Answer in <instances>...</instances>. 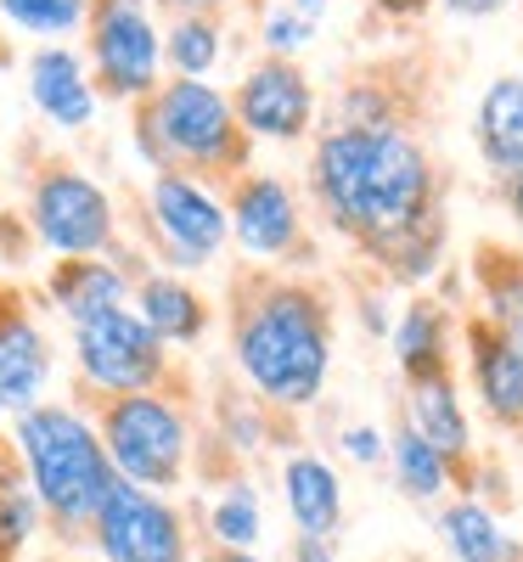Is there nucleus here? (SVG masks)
Masks as SVG:
<instances>
[{
  "label": "nucleus",
  "instance_id": "obj_32",
  "mask_svg": "<svg viewBox=\"0 0 523 562\" xmlns=\"http://www.w3.org/2000/svg\"><path fill=\"white\" fill-rule=\"evenodd\" d=\"M153 7H164L169 18H220V7L231 0H153Z\"/></svg>",
  "mask_w": 523,
  "mask_h": 562
},
{
  "label": "nucleus",
  "instance_id": "obj_33",
  "mask_svg": "<svg viewBox=\"0 0 523 562\" xmlns=\"http://www.w3.org/2000/svg\"><path fill=\"white\" fill-rule=\"evenodd\" d=\"M507 7V0H445V12H456V18H496Z\"/></svg>",
  "mask_w": 523,
  "mask_h": 562
},
{
  "label": "nucleus",
  "instance_id": "obj_21",
  "mask_svg": "<svg viewBox=\"0 0 523 562\" xmlns=\"http://www.w3.org/2000/svg\"><path fill=\"white\" fill-rule=\"evenodd\" d=\"M405 428H411L416 439H427L445 461L467 456V445H472L467 411H461L450 378H422V383H411V422H405Z\"/></svg>",
  "mask_w": 523,
  "mask_h": 562
},
{
  "label": "nucleus",
  "instance_id": "obj_34",
  "mask_svg": "<svg viewBox=\"0 0 523 562\" xmlns=\"http://www.w3.org/2000/svg\"><path fill=\"white\" fill-rule=\"evenodd\" d=\"M198 562H270V557H259V551H214V546H209Z\"/></svg>",
  "mask_w": 523,
  "mask_h": 562
},
{
  "label": "nucleus",
  "instance_id": "obj_14",
  "mask_svg": "<svg viewBox=\"0 0 523 562\" xmlns=\"http://www.w3.org/2000/svg\"><path fill=\"white\" fill-rule=\"evenodd\" d=\"M23 90H29V108L63 135L90 130L102 113V90L74 45H34L23 57Z\"/></svg>",
  "mask_w": 523,
  "mask_h": 562
},
{
  "label": "nucleus",
  "instance_id": "obj_23",
  "mask_svg": "<svg viewBox=\"0 0 523 562\" xmlns=\"http://www.w3.org/2000/svg\"><path fill=\"white\" fill-rule=\"evenodd\" d=\"M225 63L220 18H169L164 23V74L169 79H214Z\"/></svg>",
  "mask_w": 523,
  "mask_h": 562
},
{
  "label": "nucleus",
  "instance_id": "obj_2",
  "mask_svg": "<svg viewBox=\"0 0 523 562\" xmlns=\"http://www.w3.org/2000/svg\"><path fill=\"white\" fill-rule=\"evenodd\" d=\"M231 366L265 411H304L332 371L326 304L304 281L248 276L231 299Z\"/></svg>",
  "mask_w": 523,
  "mask_h": 562
},
{
  "label": "nucleus",
  "instance_id": "obj_20",
  "mask_svg": "<svg viewBox=\"0 0 523 562\" xmlns=\"http://www.w3.org/2000/svg\"><path fill=\"white\" fill-rule=\"evenodd\" d=\"M203 540L214 551H259L265 540V501L248 479H225L203 501Z\"/></svg>",
  "mask_w": 523,
  "mask_h": 562
},
{
  "label": "nucleus",
  "instance_id": "obj_15",
  "mask_svg": "<svg viewBox=\"0 0 523 562\" xmlns=\"http://www.w3.org/2000/svg\"><path fill=\"white\" fill-rule=\"evenodd\" d=\"M141 270H147V259H141L135 243H124L119 259H57L40 281V299L52 304L68 326H79V321L102 315V310L130 304V288H135Z\"/></svg>",
  "mask_w": 523,
  "mask_h": 562
},
{
  "label": "nucleus",
  "instance_id": "obj_9",
  "mask_svg": "<svg viewBox=\"0 0 523 562\" xmlns=\"http://www.w3.org/2000/svg\"><path fill=\"white\" fill-rule=\"evenodd\" d=\"M85 68L97 79L102 102L141 108L164 74V23L153 0H90L85 12Z\"/></svg>",
  "mask_w": 523,
  "mask_h": 562
},
{
  "label": "nucleus",
  "instance_id": "obj_35",
  "mask_svg": "<svg viewBox=\"0 0 523 562\" xmlns=\"http://www.w3.org/2000/svg\"><path fill=\"white\" fill-rule=\"evenodd\" d=\"M377 7L394 12V18H411V12H422V7H427V0H377Z\"/></svg>",
  "mask_w": 523,
  "mask_h": 562
},
{
  "label": "nucleus",
  "instance_id": "obj_39",
  "mask_svg": "<svg viewBox=\"0 0 523 562\" xmlns=\"http://www.w3.org/2000/svg\"><path fill=\"white\" fill-rule=\"evenodd\" d=\"M507 338H512V349L523 355V326H512V333H507Z\"/></svg>",
  "mask_w": 523,
  "mask_h": 562
},
{
  "label": "nucleus",
  "instance_id": "obj_10",
  "mask_svg": "<svg viewBox=\"0 0 523 562\" xmlns=\"http://www.w3.org/2000/svg\"><path fill=\"white\" fill-rule=\"evenodd\" d=\"M90 557H102V562H198L192 512L180 506V495L113 484L97 524H90Z\"/></svg>",
  "mask_w": 523,
  "mask_h": 562
},
{
  "label": "nucleus",
  "instance_id": "obj_22",
  "mask_svg": "<svg viewBox=\"0 0 523 562\" xmlns=\"http://www.w3.org/2000/svg\"><path fill=\"white\" fill-rule=\"evenodd\" d=\"M45 535V512L23 479V467L12 456V445L0 439V562H23Z\"/></svg>",
  "mask_w": 523,
  "mask_h": 562
},
{
  "label": "nucleus",
  "instance_id": "obj_3",
  "mask_svg": "<svg viewBox=\"0 0 523 562\" xmlns=\"http://www.w3.org/2000/svg\"><path fill=\"white\" fill-rule=\"evenodd\" d=\"M7 445H12L23 479H29L40 512H45V529L63 546H85L102 501L119 484L90 411L68 405V400H40L34 411L12 416Z\"/></svg>",
  "mask_w": 523,
  "mask_h": 562
},
{
  "label": "nucleus",
  "instance_id": "obj_30",
  "mask_svg": "<svg viewBox=\"0 0 523 562\" xmlns=\"http://www.w3.org/2000/svg\"><path fill=\"white\" fill-rule=\"evenodd\" d=\"M344 456L355 461V467H377V461H389V439L371 428V422H355V428H344Z\"/></svg>",
  "mask_w": 523,
  "mask_h": 562
},
{
  "label": "nucleus",
  "instance_id": "obj_1",
  "mask_svg": "<svg viewBox=\"0 0 523 562\" xmlns=\"http://www.w3.org/2000/svg\"><path fill=\"white\" fill-rule=\"evenodd\" d=\"M315 198L326 220L360 237L377 254H394L411 237L434 231L427 209H434V164L416 147V135L400 124H377V130H338L332 124L315 140Z\"/></svg>",
  "mask_w": 523,
  "mask_h": 562
},
{
  "label": "nucleus",
  "instance_id": "obj_17",
  "mask_svg": "<svg viewBox=\"0 0 523 562\" xmlns=\"http://www.w3.org/2000/svg\"><path fill=\"white\" fill-rule=\"evenodd\" d=\"M281 506L299 535H332L344 524V479L332 473L326 456L299 450L281 461Z\"/></svg>",
  "mask_w": 523,
  "mask_h": 562
},
{
  "label": "nucleus",
  "instance_id": "obj_19",
  "mask_svg": "<svg viewBox=\"0 0 523 562\" xmlns=\"http://www.w3.org/2000/svg\"><path fill=\"white\" fill-rule=\"evenodd\" d=\"M472 135H479V153L490 169L518 175L523 169V79H490V90L479 97V119H472Z\"/></svg>",
  "mask_w": 523,
  "mask_h": 562
},
{
  "label": "nucleus",
  "instance_id": "obj_24",
  "mask_svg": "<svg viewBox=\"0 0 523 562\" xmlns=\"http://www.w3.org/2000/svg\"><path fill=\"white\" fill-rule=\"evenodd\" d=\"M389 344L405 366V378H445V315L434 304H411L394 326H389Z\"/></svg>",
  "mask_w": 523,
  "mask_h": 562
},
{
  "label": "nucleus",
  "instance_id": "obj_18",
  "mask_svg": "<svg viewBox=\"0 0 523 562\" xmlns=\"http://www.w3.org/2000/svg\"><path fill=\"white\" fill-rule=\"evenodd\" d=\"M472 389L501 422H523V355L496 326H472Z\"/></svg>",
  "mask_w": 523,
  "mask_h": 562
},
{
  "label": "nucleus",
  "instance_id": "obj_37",
  "mask_svg": "<svg viewBox=\"0 0 523 562\" xmlns=\"http://www.w3.org/2000/svg\"><path fill=\"white\" fill-rule=\"evenodd\" d=\"M507 198H512V220L523 225V169L512 175V186H507Z\"/></svg>",
  "mask_w": 523,
  "mask_h": 562
},
{
  "label": "nucleus",
  "instance_id": "obj_31",
  "mask_svg": "<svg viewBox=\"0 0 523 562\" xmlns=\"http://www.w3.org/2000/svg\"><path fill=\"white\" fill-rule=\"evenodd\" d=\"M332 557H338L332 535H293V562H332Z\"/></svg>",
  "mask_w": 523,
  "mask_h": 562
},
{
  "label": "nucleus",
  "instance_id": "obj_38",
  "mask_svg": "<svg viewBox=\"0 0 523 562\" xmlns=\"http://www.w3.org/2000/svg\"><path fill=\"white\" fill-rule=\"evenodd\" d=\"M0 68H12V45H7V34H0Z\"/></svg>",
  "mask_w": 523,
  "mask_h": 562
},
{
  "label": "nucleus",
  "instance_id": "obj_8",
  "mask_svg": "<svg viewBox=\"0 0 523 562\" xmlns=\"http://www.w3.org/2000/svg\"><path fill=\"white\" fill-rule=\"evenodd\" d=\"M68 360H74V378L90 394V405L119 400V394L175 389V349L158 344L153 326L141 321L130 304L68 326Z\"/></svg>",
  "mask_w": 523,
  "mask_h": 562
},
{
  "label": "nucleus",
  "instance_id": "obj_7",
  "mask_svg": "<svg viewBox=\"0 0 523 562\" xmlns=\"http://www.w3.org/2000/svg\"><path fill=\"white\" fill-rule=\"evenodd\" d=\"M135 248L147 265L198 276L231 248V220H225V192L203 175L186 169H153L135 203Z\"/></svg>",
  "mask_w": 523,
  "mask_h": 562
},
{
  "label": "nucleus",
  "instance_id": "obj_36",
  "mask_svg": "<svg viewBox=\"0 0 523 562\" xmlns=\"http://www.w3.org/2000/svg\"><path fill=\"white\" fill-rule=\"evenodd\" d=\"M281 7H293L299 18H310V23H315V18L326 12V0H281Z\"/></svg>",
  "mask_w": 523,
  "mask_h": 562
},
{
  "label": "nucleus",
  "instance_id": "obj_4",
  "mask_svg": "<svg viewBox=\"0 0 523 562\" xmlns=\"http://www.w3.org/2000/svg\"><path fill=\"white\" fill-rule=\"evenodd\" d=\"M130 147L153 169H186L203 180H231L248 169V135L236 130L231 90L214 79H164L130 119Z\"/></svg>",
  "mask_w": 523,
  "mask_h": 562
},
{
  "label": "nucleus",
  "instance_id": "obj_29",
  "mask_svg": "<svg viewBox=\"0 0 523 562\" xmlns=\"http://www.w3.org/2000/svg\"><path fill=\"white\" fill-rule=\"evenodd\" d=\"M310 40H315V23L299 18L293 7H270V12L259 18V45H265V57H288V63H293Z\"/></svg>",
  "mask_w": 523,
  "mask_h": 562
},
{
  "label": "nucleus",
  "instance_id": "obj_12",
  "mask_svg": "<svg viewBox=\"0 0 523 562\" xmlns=\"http://www.w3.org/2000/svg\"><path fill=\"white\" fill-rule=\"evenodd\" d=\"M231 113H236V130L248 135V147L254 140L288 147V140H304L315 124V85L288 57H259L231 85Z\"/></svg>",
  "mask_w": 523,
  "mask_h": 562
},
{
  "label": "nucleus",
  "instance_id": "obj_5",
  "mask_svg": "<svg viewBox=\"0 0 523 562\" xmlns=\"http://www.w3.org/2000/svg\"><path fill=\"white\" fill-rule=\"evenodd\" d=\"M90 422H97L119 484L153 490V495L192 490L203 445H198V428H192V411H186V400L175 389L97 400L90 405Z\"/></svg>",
  "mask_w": 523,
  "mask_h": 562
},
{
  "label": "nucleus",
  "instance_id": "obj_26",
  "mask_svg": "<svg viewBox=\"0 0 523 562\" xmlns=\"http://www.w3.org/2000/svg\"><path fill=\"white\" fill-rule=\"evenodd\" d=\"M90 0H0V29H12L34 45H63L85 34Z\"/></svg>",
  "mask_w": 523,
  "mask_h": 562
},
{
  "label": "nucleus",
  "instance_id": "obj_40",
  "mask_svg": "<svg viewBox=\"0 0 523 562\" xmlns=\"http://www.w3.org/2000/svg\"><path fill=\"white\" fill-rule=\"evenodd\" d=\"M74 562H102V557H74Z\"/></svg>",
  "mask_w": 523,
  "mask_h": 562
},
{
  "label": "nucleus",
  "instance_id": "obj_27",
  "mask_svg": "<svg viewBox=\"0 0 523 562\" xmlns=\"http://www.w3.org/2000/svg\"><path fill=\"white\" fill-rule=\"evenodd\" d=\"M389 461H394V484H400L411 501H439L445 484H450V461L427 445V439H416L411 428H400V434L389 439Z\"/></svg>",
  "mask_w": 523,
  "mask_h": 562
},
{
  "label": "nucleus",
  "instance_id": "obj_11",
  "mask_svg": "<svg viewBox=\"0 0 523 562\" xmlns=\"http://www.w3.org/2000/svg\"><path fill=\"white\" fill-rule=\"evenodd\" d=\"M225 220H231V248L248 265H281L304 243V209L299 192L281 175L243 169L225 180Z\"/></svg>",
  "mask_w": 523,
  "mask_h": 562
},
{
  "label": "nucleus",
  "instance_id": "obj_28",
  "mask_svg": "<svg viewBox=\"0 0 523 562\" xmlns=\"http://www.w3.org/2000/svg\"><path fill=\"white\" fill-rule=\"evenodd\" d=\"M214 416H220V445H231V450H259L270 434V416L254 394H225Z\"/></svg>",
  "mask_w": 523,
  "mask_h": 562
},
{
  "label": "nucleus",
  "instance_id": "obj_25",
  "mask_svg": "<svg viewBox=\"0 0 523 562\" xmlns=\"http://www.w3.org/2000/svg\"><path fill=\"white\" fill-rule=\"evenodd\" d=\"M439 535H445V546H450L456 562H507V557H512V540L501 535L496 512H490L485 501H456V506H445Z\"/></svg>",
  "mask_w": 523,
  "mask_h": 562
},
{
  "label": "nucleus",
  "instance_id": "obj_13",
  "mask_svg": "<svg viewBox=\"0 0 523 562\" xmlns=\"http://www.w3.org/2000/svg\"><path fill=\"white\" fill-rule=\"evenodd\" d=\"M57 338L29 310L18 288H0V416H23L40 400H52L57 383Z\"/></svg>",
  "mask_w": 523,
  "mask_h": 562
},
{
  "label": "nucleus",
  "instance_id": "obj_16",
  "mask_svg": "<svg viewBox=\"0 0 523 562\" xmlns=\"http://www.w3.org/2000/svg\"><path fill=\"white\" fill-rule=\"evenodd\" d=\"M130 310L147 321L153 338L169 344V349H198L209 338V326H214V310L198 293V281L192 276H175V270H158V265H147V270L135 276Z\"/></svg>",
  "mask_w": 523,
  "mask_h": 562
},
{
  "label": "nucleus",
  "instance_id": "obj_6",
  "mask_svg": "<svg viewBox=\"0 0 523 562\" xmlns=\"http://www.w3.org/2000/svg\"><path fill=\"white\" fill-rule=\"evenodd\" d=\"M34 254L45 259H119L124 254V214L108 186L79 164H40L18 209Z\"/></svg>",
  "mask_w": 523,
  "mask_h": 562
}]
</instances>
